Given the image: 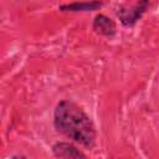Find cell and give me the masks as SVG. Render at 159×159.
I'll list each match as a JSON object with an SVG mask.
<instances>
[{"label":"cell","instance_id":"1","mask_svg":"<svg viewBox=\"0 0 159 159\" xmlns=\"http://www.w3.org/2000/svg\"><path fill=\"white\" fill-rule=\"evenodd\" d=\"M53 124L57 132L67 138L92 148L96 142V130L91 118L76 103L70 101L60 102L53 113Z\"/></svg>","mask_w":159,"mask_h":159},{"label":"cell","instance_id":"2","mask_svg":"<svg viewBox=\"0 0 159 159\" xmlns=\"http://www.w3.org/2000/svg\"><path fill=\"white\" fill-rule=\"evenodd\" d=\"M149 5V0H139L138 4H135L134 6H132L130 9H122L118 15L120 17V21L124 26H132L137 22V20L140 19V16L145 12V10L148 9Z\"/></svg>","mask_w":159,"mask_h":159},{"label":"cell","instance_id":"3","mask_svg":"<svg viewBox=\"0 0 159 159\" xmlns=\"http://www.w3.org/2000/svg\"><path fill=\"white\" fill-rule=\"evenodd\" d=\"M92 27L97 34H101L104 36H113L117 31L116 22L111 17H108L103 14H99L94 17Z\"/></svg>","mask_w":159,"mask_h":159},{"label":"cell","instance_id":"4","mask_svg":"<svg viewBox=\"0 0 159 159\" xmlns=\"http://www.w3.org/2000/svg\"><path fill=\"white\" fill-rule=\"evenodd\" d=\"M52 152H53L55 157H57V158H65V159L86 158V155L80 149H77L75 145H72L70 143H65V142L56 143L52 147Z\"/></svg>","mask_w":159,"mask_h":159},{"label":"cell","instance_id":"5","mask_svg":"<svg viewBox=\"0 0 159 159\" xmlns=\"http://www.w3.org/2000/svg\"><path fill=\"white\" fill-rule=\"evenodd\" d=\"M102 2L98 0H92L87 2H73V4H66L61 5L60 10L62 11H92L101 7Z\"/></svg>","mask_w":159,"mask_h":159}]
</instances>
